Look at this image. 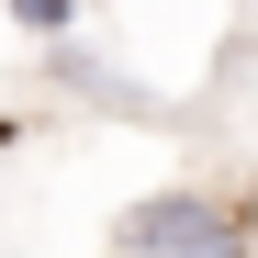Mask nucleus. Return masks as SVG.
<instances>
[{
  "label": "nucleus",
  "instance_id": "obj_1",
  "mask_svg": "<svg viewBox=\"0 0 258 258\" xmlns=\"http://www.w3.org/2000/svg\"><path fill=\"white\" fill-rule=\"evenodd\" d=\"M123 258H247V213L225 191H146L123 213Z\"/></svg>",
  "mask_w": 258,
  "mask_h": 258
},
{
  "label": "nucleus",
  "instance_id": "obj_3",
  "mask_svg": "<svg viewBox=\"0 0 258 258\" xmlns=\"http://www.w3.org/2000/svg\"><path fill=\"white\" fill-rule=\"evenodd\" d=\"M12 146H23V123H0V157H12Z\"/></svg>",
  "mask_w": 258,
  "mask_h": 258
},
{
  "label": "nucleus",
  "instance_id": "obj_2",
  "mask_svg": "<svg viewBox=\"0 0 258 258\" xmlns=\"http://www.w3.org/2000/svg\"><path fill=\"white\" fill-rule=\"evenodd\" d=\"M23 34H34V45H68V34H79V12H56V0H34V12H23Z\"/></svg>",
  "mask_w": 258,
  "mask_h": 258
}]
</instances>
